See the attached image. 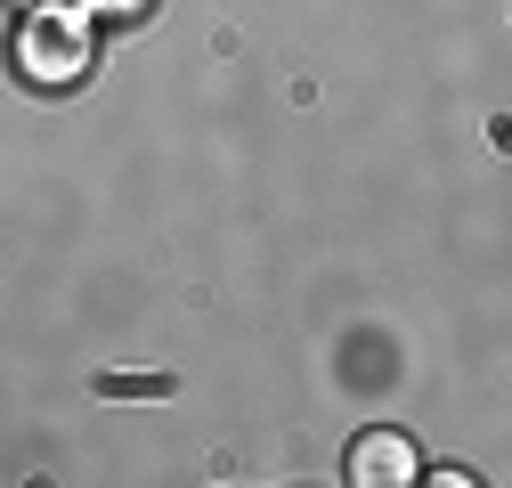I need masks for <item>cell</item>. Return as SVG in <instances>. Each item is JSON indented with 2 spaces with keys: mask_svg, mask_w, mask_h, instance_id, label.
Listing matches in <instances>:
<instances>
[{
  "mask_svg": "<svg viewBox=\"0 0 512 488\" xmlns=\"http://www.w3.org/2000/svg\"><path fill=\"white\" fill-rule=\"evenodd\" d=\"M17 66H25V82H41V90L82 82V74H90V25H82V9H33V17L17 25Z\"/></svg>",
  "mask_w": 512,
  "mask_h": 488,
  "instance_id": "1",
  "label": "cell"
},
{
  "mask_svg": "<svg viewBox=\"0 0 512 488\" xmlns=\"http://www.w3.org/2000/svg\"><path fill=\"white\" fill-rule=\"evenodd\" d=\"M407 480H423V456L407 432H366L350 448V488H407Z\"/></svg>",
  "mask_w": 512,
  "mask_h": 488,
  "instance_id": "2",
  "label": "cell"
},
{
  "mask_svg": "<svg viewBox=\"0 0 512 488\" xmlns=\"http://www.w3.org/2000/svg\"><path fill=\"white\" fill-rule=\"evenodd\" d=\"M147 0H90V17H139Z\"/></svg>",
  "mask_w": 512,
  "mask_h": 488,
  "instance_id": "3",
  "label": "cell"
}]
</instances>
